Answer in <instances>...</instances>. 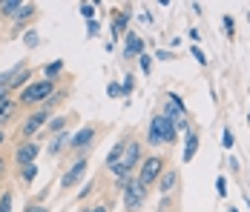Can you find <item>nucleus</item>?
<instances>
[{"label": "nucleus", "instance_id": "nucleus-19", "mask_svg": "<svg viewBox=\"0 0 250 212\" xmlns=\"http://www.w3.org/2000/svg\"><path fill=\"white\" fill-rule=\"evenodd\" d=\"M35 175H38V166H35V164L21 166V178H23L26 184H29V181H35Z\"/></svg>", "mask_w": 250, "mask_h": 212}, {"label": "nucleus", "instance_id": "nucleus-21", "mask_svg": "<svg viewBox=\"0 0 250 212\" xmlns=\"http://www.w3.org/2000/svg\"><path fill=\"white\" fill-rule=\"evenodd\" d=\"M12 112H15V100H6L3 103V112H0V123H6V120L12 118Z\"/></svg>", "mask_w": 250, "mask_h": 212}, {"label": "nucleus", "instance_id": "nucleus-36", "mask_svg": "<svg viewBox=\"0 0 250 212\" xmlns=\"http://www.w3.org/2000/svg\"><path fill=\"white\" fill-rule=\"evenodd\" d=\"M92 212H106V207H95V210H92Z\"/></svg>", "mask_w": 250, "mask_h": 212}, {"label": "nucleus", "instance_id": "nucleus-33", "mask_svg": "<svg viewBox=\"0 0 250 212\" xmlns=\"http://www.w3.org/2000/svg\"><path fill=\"white\" fill-rule=\"evenodd\" d=\"M141 69L150 72V58H147V55H141Z\"/></svg>", "mask_w": 250, "mask_h": 212}, {"label": "nucleus", "instance_id": "nucleus-24", "mask_svg": "<svg viewBox=\"0 0 250 212\" xmlns=\"http://www.w3.org/2000/svg\"><path fill=\"white\" fill-rule=\"evenodd\" d=\"M81 15H83L86 20H92V15H95V6H92V3H83V6H81Z\"/></svg>", "mask_w": 250, "mask_h": 212}, {"label": "nucleus", "instance_id": "nucleus-8", "mask_svg": "<svg viewBox=\"0 0 250 212\" xmlns=\"http://www.w3.org/2000/svg\"><path fill=\"white\" fill-rule=\"evenodd\" d=\"M92 138H95V132H92V126H83V129L78 132L75 138H69V146H72L75 152H83V149H86V143L92 141Z\"/></svg>", "mask_w": 250, "mask_h": 212}, {"label": "nucleus", "instance_id": "nucleus-32", "mask_svg": "<svg viewBox=\"0 0 250 212\" xmlns=\"http://www.w3.org/2000/svg\"><path fill=\"white\" fill-rule=\"evenodd\" d=\"M193 58H196V60H199V63H207V58H204V55H201V49H193Z\"/></svg>", "mask_w": 250, "mask_h": 212}, {"label": "nucleus", "instance_id": "nucleus-12", "mask_svg": "<svg viewBox=\"0 0 250 212\" xmlns=\"http://www.w3.org/2000/svg\"><path fill=\"white\" fill-rule=\"evenodd\" d=\"M126 23H129V9H121L118 12V18H112V35L118 38V35H124Z\"/></svg>", "mask_w": 250, "mask_h": 212}, {"label": "nucleus", "instance_id": "nucleus-27", "mask_svg": "<svg viewBox=\"0 0 250 212\" xmlns=\"http://www.w3.org/2000/svg\"><path fill=\"white\" fill-rule=\"evenodd\" d=\"M106 95H109V97H118V95H124V92H121L118 83H109V86H106Z\"/></svg>", "mask_w": 250, "mask_h": 212}, {"label": "nucleus", "instance_id": "nucleus-16", "mask_svg": "<svg viewBox=\"0 0 250 212\" xmlns=\"http://www.w3.org/2000/svg\"><path fill=\"white\" fill-rule=\"evenodd\" d=\"M66 143H69V135H66V132H61V135H58V138H55V141H52L49 152H52V155H58V152H61V149H63V146H66Z\"/></svg>", "mask_w": 250, "mask_h": 212}, {"label": "nucleus", "instance_id": "nucleus-31", "mask_svg": "<svg viewBox=\"0 0 250 212\" xmlns=\"http://www.w3.org/2000/svg\"><path fill=\"white\" fill-rule=\"evenodd\" d=\"M155 58H158V60H173L175 55H173V52H158V55H155Z\"/></svg>", "mask_w": 250, "mask_h": 212}, {"label": "nucleus", "instance_id": "nucleus-23", "mask_svg": "<svg viewBox=\"0 0 250 212\" xmlns=\"http://www.w3.org/2000/svg\"><path fill=\"white\" fill-rule=\"evenodd\" d=\"M222 143H225V149H233L236 138H233V132H230V129H225V135H222Z\"/></svg>", "mask_w": 250, "mask_h": 212}, {"label": "nucleus", "instance_id": "nucleus-6", "mask_svg": "<svg viewBox=\"0 0 250 212\" xmlns=\"http://www.w3.org/2000/svg\"><path fill=\"white\" fill-rule=\"evenodd\" d=\"M35 155H38V146H35V143H21L18 152H15V161H18L21 166H29L32 161H35Z\"/></svg>", "mask_w": 250, "mask_h": 212}, {"label": "nucleus", "instance_id": "nucleus-14", "mask_svg": "<svg viewBox=\"0 0 250 212\" xmlns=\"http://www.w3.org/2000/svg\"><path fill=\"white\" fill-rule=\"evenodd\" d=\"M21 6H23V3H18V0H3V3H0V15H18Z\"/></svg>", "mask_w": 250, "mask_h": 212}, {"label": "nucleus", "instance_id": "nucleus-39", "mask_svg": "<svg viewBox=\"0 0 250 212\" xmlns=\"http://www.w3.org/2000/svg\"><path fill=\"white\" fill-rule=\"evenodd\" d=\"M0 143H3V132H0Z\"/></svg>", "mask_w": 250, "mask_h": 212}, {"label": "nucleus", "instance_id": "nucleus-34", "mask_svg": "<svg viewBox=\"0 0 250 212\" xmlns=\"http://www.w3.org/2000/svg\"><path fill=\"white\" fill-rule=\"evenodd\" d=\"M26 212H46V210H43V207H29Z\"/></svg>", "mask_w": 250, "mask_h": 212}, {"label": "nucleus", "instance_id": "nucleus-28", "mask_svg": "<svg viewBox=\"0 0 250 212\" xmlns=\"http://www.w3.org/2000/svg\"><path fill=\"white\" fill-rule=\"evenodd\" d=\"M26 43L29 46H38V32H26Z\"/></svg>", "mask_w": 250, "mask_h": 212}, {"label": "nucleus", "instance_id": "nucleus-18", "mask_svg": "<svg viewBox=\"0 0 250 212\" xmlns=\"http://www.w3.org/2000/svg\"><path fill=\"white\" fill-rule=\"evenodd\" d=\"M61 69H63V63H61V60H55V63H49V66H46V80H55V77H58V75H61Z\"/></svg>", "mask_w": 250, "mask_h": 212}, {"label": "nucleus", "instance_id": "nucleus-22", "mask_svg": "<svg viewBox=\"0 0 250 212\" xmlns=\"http://www.w3.org/2000/svg\"><path fill=\"white\" fill-rule=\"evenodd\" d=\"M0 212H12V192H0Z\"/></svg>", "mask_w": 250, "mask_h": 212}, {"label": "nucleus", "instance_id": "nucleus-2", "mask_svg": "<svg viewBox=\"0 0 250 212\" xmlns=\"http://www.w3.org/2000/svg\"><path fill=\"white\" fill-rule=\"evenodd\" d=\"M161 172H164V161L161 158H147L141 169H138V184H144V187H150L155 184L158 178H161Z\"/></svg>", "mask_w": 250, "mask_h": 212}, {"label": "nucleus", "instance_id": "nucleus-29", "mask_svg": "<svg viewBox=\"0 0 250 212\" xmlns=\"http://www.w3.org/2000/svg\"><path fill=\"white\" fill-rule=\"evenodd\" d=\"M216 189H219V195H227V184H225V178H219V181H216Z\"/></svg>", "mask_w": 250, "mask_h": 212}, {"label": "nucleus", "instance_id": "nucleus-15", "mask_svg": "<svg viewBox=\"0 0 250 212\" xmlns=\"http://www.w3.org/2000/svg\"><path fill=\"white\" fill-rule=\"evenodd\" d=\"M29 75H32V72H29V69H23V66H21V69H18V75L12 77V83H9L6 89H18V86H23V80H29Z\"/></svg>", "mask_w": 250, "mask_h": 212}, {"label": "nucleus", "instance_id": "nucleus-3", "mask_svg": "<svg viewBox=\"0 0 250 212\" xmlns=\"http://www.w3.org/2000/svg\"><path fill=\"white\" fill-rule=\"evenodd\" d=\"M144 198H147V187L138 184V178H135V181H126V187H124V207L126 210L132 212L135 207H141Z\"/></svg>", "mask_w": 250, "mask_h": 212}, {"label": "nucleus", "instance_id": "nucleus-11", "mask_svg": "<svg viewBox=\"0 0 250 212\" xmlns=\"http://www.w3.org/2000/svg\"><path fill=\"white\" fill-rule=\"evenodd\" d=\"M141 52H144V40H141L135 32H126V52L124 55L126 58H135V55L141 58Z\"/></svg>", "mask_w": 250, "mask_h": 212}, {"label": "nucleus", "instance_id": "nucleus-4", "mask_svg": "<svg viewBox=\"0 0 250 212\" xmlns=\"http://www.w3.org/2000/svg\"><path fill=\"white\" fill-rule=\"evenodd\" d=\"M52 80H38V83H32V86H26L23 95H21V103H38V100H46L52 95Z\"/></svg>", "mask_w": 250, "mask_h": 212}, {"label": "nucleus", "instance_id": "nucleus-7", "mask_svg": "<svg viewBox=\"0 0 250 212\" xmlns=\"http://www.w3.org/2000/svg\"><path fill=\"white\" fill-rule=\"evenodd\" d=\"M83 172H86V161H78V164L72 166V169H69V172H66L63 178H61V184H63L66 189H69V187H75L78 181L83 178Z\"/></svg>", "mask_w": 250, "mask_h": 212}, {"label": "nucleus", "instance_id": "nucleus-26", "mask_svg": "<svg viewBox=\"0 0 250 212\" xmlns=\"http://www.w3.org/2000/svg\"><path fill=\"white\" fill-rule=\"evenodd\" d=\"M63 123H66V118H55L49 123V132H61V129H63Z\"/></svg>", "mask_w": 250, "mask_h": 212}, {"label": "nucleus", "instance_id": "nucleus-9", "mask_svg": "<svg viewBox=\"0 0 250 212\" xmlns=\"http://www.w3.org/2000/svg\"><path fill=\"white\" fill-rule=\"evenodd\" d=\"M46 118H49L46 112H35L32 118L26 120V123H23V135H26V138H32V135H38V129H41V126L46 123Z\"/></svg>", "mask_w": 250, "mask_h": 212}, {"label": "nucleus", "instance_id": "nucleus-5", "mask_svg": "<svg viewBox=\"0 0 250 212\" xmlns=\"http://www.w3.org/2000/svg\"><path fill=\"white\" fill-rule=\"evenodd\" d=\"M138 158H141V146H138V141H129L124 146V152H121V161H118V166H124L126 172H132V166L138 164Z\"/></svg>", "mask_w": 250, "mask_h": 212}, {"label": "nucleus", "instance_id": "nucleus-10", "mask_svg": "<svg viewBox=\"0 0 250 212\" xmlns=\"http://www.w3.org/2000/svg\"><path fill=\"white\" fill-rule=\"evenodd\" d=\"M155 184H158V192H161V195H167V192L178 184V172H175V169H164V175H161Z\"/></svg>", "mask_w": 250, "mask_h": 212}, {"label": "nucleus", "instance_id": "nucleus-30", "mask_svg": "<svg viewBox=\"0 0 250 212\" xmlns=\"http://www.w3.org/2000/svg\"><path fill=\"white\" fill-rule=\"evenodd\" d=\"M86 35H98V23H95V20L86 23Z\"/></svg>", "mask_w": 250, "mask_h": 212}, {"label": "nucleus", "instance_id": "nucleus-40", "mask_svg": "<svg viewBox=\"0 0 250 212\" xmlns=\"http://www.w3.org/2000/svg\"><path fill=\"white\" fill-rule=\"evenodd\" d=\"M248 118H250V115H248Z\"/></svg>", "mask_w": 250, "mask_h": 212}, {"label": "nucleus", "instance_id": "nucleus-17", "mask_svg": "<svg viewBox=\"0 0 250 212\" xmlns=\"http://www.w3.org/2000/svg\"><path fill=\"white\" fill-rule=\"evenodd\" d=\"M32 15H35V6H32V3H26V6H21V12H18L15 18H18V23H23V20H29Z\"/></svg>", "mask_w": 250, "mask_h": 212}, {"label": "nucleus", "instance_id": "nucleus-37", "mask_svg": "<svg viewBox=\"0 0 250 212\" xmlns=\"http://www.w3.org/2000/svg\"><path fill=\"white\" fill-rule=\"evenodd\" d=\"M3 166H6V164H3V158H0V175H3Z\"/></svg>", "mask_w": 250, "mask_h": 212}, {"label": "nucleus", "instance_id": "nucleus-13", "mask_svg": "<svg viewBox=\"0 0 250 212\" xmlns=\"http://www.w3.org/2000/svg\"><path fill=\"white\" fill-rule=\"evenodd\" d=\"M196 149H199V135H196V132H190V135H187V143H184V164H187V161H193Z\"/></svg>", "mask_w": 250, "mask_h": 212}, {"label": "nucleus", "instance_id": "nucleus-35", "mask_svg": "<svg viewBox=\"0 0 250 212\" xmlns=\"http://www.w3.org/2000/svg\"><path fill=\"white\" fill-rule=\"evenodd\" d=\"M6 92H9V89H6V86H0V100H6Z\"/></svg>", "mask_w": 250, "mask_h": 212}, {"label": "nucleus", "instance_id": "nucleus-20", "mask_svg": "<svg viewBox=\"0 0 250 212\" xmlns=\"http://www.w3.org/2000/svg\"><path fill=\"white\" fill-rule=\"evenodd\" d=\"M121 152H124V146H115V149H112V152L106 155V166H109V169H112V166L121 161Z\"/></svg>", "mask_w": 250, "mask_h": 212}, {"label": "nucleus", "instance_id": "nucleus-25", "mask_svg": "<svg viewBox=\"0 0 250 212\" xmlns=\"http://www.w3.org/2000/svg\"><path fill=\"white\" fill-rule=\"evenodd\" d=\"M222 23H225V32H227V38H233V32H236V23H233V18L227 15V18L222 20Z\"/></svg>", "mask_w": 250, "mask_h": 212}, {"label": "nucleus", "instance_id": "nucleus-1", "mask_svg": "<svg viewBox=\"0 0 250 212\" xmlns=\"http://www.w3.org/2000/svg\"><path fill=\"white\" fill-rule=\"evenodd\" d=\"M173 141H175V126L170 123V118L155 115L150 123V143L158 146V143H173Z\"/></svg>", "mask_w": 250, "mask_h": 212}, {"label": "nucleus", "instance_id": "nucleus-38", "mask_svg": "<svg viewBox=\"0 0 250 212\" xmlns=\"http://www.w3.org/2000/svg\"><path fill=\"white\" fill-rule=\"evenodd\" d=\"M3 103H6V100H0V112H3Z\"/></svg>", "mask_w": 250, "mask_h": 212}]
</instances>
